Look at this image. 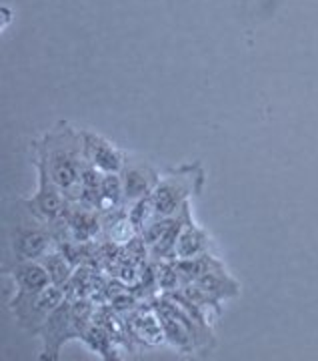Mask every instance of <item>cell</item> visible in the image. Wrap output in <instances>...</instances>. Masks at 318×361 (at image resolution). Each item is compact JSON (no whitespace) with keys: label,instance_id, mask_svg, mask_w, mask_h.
<instances>
[{"label":"cell","instance_id":"cell-2","mask_svg":"<svg viewBox=\"0 0 318 361\" xmlns=\"http://www.w3.org/2000/svg\"><path fill=\"white\" fill-rule=\"evenodd\" d=\"M92 307L87 301H70L63 303L52 311V315L42 325L39 336L42 337V360H58V353L64 343L70 339H82L84 331L92 325Z\"/></svg>","mask_w":318,"mask_h":361},{"label":"cell","instance_id":"cell-12","mask_svg":"<svg viewBox=\"0 0 318 361\" xmlns=\"http://www.w3.org/2000/svg\"><path fill=\"white\" fill-rule=\"evenodd\" d=\"M40 263L46 267V271H49L52 285L63 287L64 289V285L72 279L75 265L70 263V259L66 257L64 253H58V251H49L44 257L40 259Z\"/></svg>","mask_w":318,"mask_h":361},{"label":"cell","instance_id":"cell-3","mask_svg":"<svg viewBox=\"0 0 318 361\" xmlns=\"http://www.w3.org/2000/svg\"><path fill=\"white\" fill-rule=\"evenodd\" d=\"M204 171L201 163L168 171L153 191V203L158 217H172L189 205L192 195L201 193Z\"/></svg>","mask_w":318,"mask_h":361},{"label":"cell","instance_id":"cell-13","mask_svg":"<svg viewBox=\"0 0 318 361\" xmlns=\"http://www.w3.org/2000/svg\"><path fill=\"white\" fill-rule=\"evenodd\" d=\"M101 193L104 209H120L122 205H127L125 185L120 179V173H102Z\"/></svg>","mask_w":318,"mask_h":361},{"label":"cell","instance_id":"cell-11","mask_svg":"<svg viewBox=\"0 0 318 361\" xmlns=\"http://www.w3.org/2000/svg\"><path fill=\"white\" fill-rule=\"evenodd\" d=\"M194 285L201 287L206 295H210L212 299H217V301L238 295V283L224 271L222 263L217 265L215 269L206 271L203 277H198L194 281Z\"/></svg>","mask_w":318,"mask_h":361},{"label":"cell","instance_id":"cell-4","mask_svg":"<svg viewBox=\"0 0 318 361\" xmlns=\"http://www.w3.org/2000/svg\"><path fill=\"white\" fill-rule=\"evenodd\" d=\"M34 165L39 171V187H37V193L30 199L23 201V207L37 223H42L49 229H52L56 223H61L70 201L66 199L63 189L56 185V180L52 179L51 171L44 165V161L37 157Z\"/></svg>","mask_w":318,"mask_h":361},{"label":"cell","instance_id":"cell-8","mask_svg":"<svg viewBox=\"0 0 318 361\" xmlns=\"http://www.w3.org/2000/svg\"><path fill=\"white\" fill-rule=\"evenodd\" d=\"M120 179L125 185V197H127L128 205L132 201H139L142 197L153 195L158 180H160V175L148 163L127 159L125 167L120 171Z\"/></svg>","mask_w":318,"mask_h":361},{"label":"cell","instance_id":"cell-9","mask_svg":"<svg viewBox=\"0 0 318 361\" xmlns=\"http://www.w3.org/2000/svg\"><path fill=\"white\" fill-rule=\"evenodd\" d=\"M8 275L13 277L16 293L14 295H30L39 293L42 289L51 287V275L46 267L37 259H25V261H14L13 267L8 269Z\"/></svg>","mask_w":318,"mask_h":361},{"label":"cell","instance_id":"cell-5","mask_svg":"<svg viewBox=\"0 0 318 361\" xmlns=\"http://www.w3.org/2000/svg\"><path fill=\"white\" fill-rule=\"evenodd\" d=\"M64 299L66 295H64L63 287L51 285L39 293L14 295L11 301V311L20 327H25L30 336H39L42 325L46 323L52 311L56 310Z\"/></svg>","mask_w":318,"mask_h":361},{"label":"cell","instance_id":"cell-6","mask_svg":"<svg viewBox=\"0 0 318 361\" xmlns=\"http://www.w3.org/2000/svg\"><path fill=\"white\" fill-rule=\"evenodd\" d=\"M52 247V231L42 225H16L13 229V253L14 261L44 257Z\"/></svg>","mask_w":318,"mask_h":361},{"label":"cell","instance_id":"cell-14","mask_svg":"<svg viewBox=\"0 0 318 361\" xmlns=\"http://www.w3.org/2000/svg\"><path fill=\"white\" fill-rule=\"evenodd\" d=\"M128 205H130V209H128L127 219L128 223L132 225L134 231H142L154 217H158V215H156V209H154L153 195L142 197V199L132 201V203H128Z\"/></svg>","mask_w":318,"mask_h":361},{"label":"cell","instance_id":"cell-15","mask_svg":"<svg viewBox=\"0 0 318 361\" xmlns=\"http://www.w3.org/2000/svg\"><path fill=\"white\" fill-rule=\"evenodd\" d=\"M82 341H84L92 351L101 353L104 360H110L113 345H110V337H108V334H106L104 329L96 327V325H90L89 329L84 331V336H82Z\"/></svg>","mask_w":318,"mask_h":361},{"label":"cell","instance_id":"cell-10","mask_svg":"<svg viewBox=\"0 0 318 361\" xmlns=\"http://www.w3.org/2000/svg\"><path fill=\"white\" fill-rule=\"evenodd\" d=\"M208 247H210L208 233L191 219L184 225V229L180 231L179 241H177V247H174V257L172 259L198 257V255L208 253Z\"/></svg>","mask_w":318,"mask_h":361},{"label":"cell","instance_id":"cell-1","mask_svg":"<svg viewBox=\"0 0 318 361\" xmlns=\"http://www.w3.org/2000/svg\"><path fill=\"white\" fill-rule=\"evenodd\" d=\"M37 157L44 161L52 179L63 189L66 199L75 203L80 171L87 161L80 130L72 129L68 123H58L42 137V141L37 142Z\"/></svg>","mask_w":318,"mask_h":361},{"label":"cell","instance_id":"cell-7","mask_svg":"<svg viewBox=\"0 0 318 361\" xmlns=\"http://www.w3.org/2000/svg\"><path fill=\"white\" fill-rule=\"evenodd\" d=\"M80 135H82L84 159L90 165H94L102 173H120L122 171L127 157L122 155L113 142L87 129L80 130Z\"/></svg>","mask_w":318,"mask_h":361}]
</instances>
